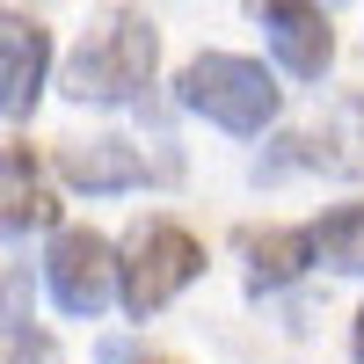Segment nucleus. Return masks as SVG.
Instances as JSON below:
<instances>
[{
	"mask_svg": "<svg viewBox=\"0 0 364 364\" xmlns=\"http://www.w3.org/2000/svg\"><path fill=\"white\" fill-rule=\"evenodd\" d=\"M117 262H124V314H132V321L161 314L175 291H190V284L204 277L197 233L175 226V219H139V226L124 233V248H117Z\"/></svg>",
	"mask_w": 364,
	"mask_h": 364,
	"instance_id": "3",
	"label": "nucleus"
},
{
	"mask_svg": "<svg viewBox=\"0 0 364 364\" xmlns=\"http://www.w3.org/2000/svg\"><path fill=\"white\" fill-rule=\"evenodd\" d=\"M175 95L190 117H204L233 139H262L277 124V80L262 73V58H240V51H197L175 80Z\"/></svg>",
	"mask_w": 364,
	"mask_h": 364,
	"instance_id": "2",
	"label": "nucleus"
},
{
	"mask_svg": "<svg viewBox=\"0 0 364 364\" xmlns=\"http://www.w3.org/2000/svg\"><path fill=\"white\" fill-rule=\"evenodd\" d=\"M44 80H51V37H44V22L8 15V22H0V109H8V124H22V117L44 102Z\"/></svg>",
	"mask_w": 364,
	"mask_h": 364,
	"instance_id": "7",
	"label": "nucleus"
},
{
	"mask_svg": "<svg viewBox=\"0 0 364 364\" xmlns=\"http://www.w3.org/2000/svg\"><path fill=\"white\" fill-rule=\"evenodd\" d=\"M58 182L80 190V197H124V190L146 182V161H139L132 139L95 132V139H66L58 146Z\"/></svg>",
	"mask_w": 364,
	"mask_h": 364,
	"instance_id": "6",
	"label": "nucleus"
},
{
	"mask_svg": "<svg viewBox=\"0 0 364 364\" xmlns=\"http://www.w3.org/2000/svg\"><path fill=\"white\" fill-rule=\"evenodd\" d=\"M248 22L269 37V51L291 80H321L336 66V29H328L321 0H248Z\"/></svg>",
	"mask_w": 364,
	"mask_h": 364,
	"instance_id": "5",
	"label": "nucleus"
},
{
	"mask_svg": "<svg viewBox=\"0 0 364 364\" xmlns=\"http://www.w3.org/2000/svg\"><path fill=\"white\" fill-rule=\"evenodd\" d=\"M350 350H357V364H364V306H357V328H350Z\"/></svg>",
	"mask_w": 364,
	"mask_h": 364,
	"instance_id": "13",
	"label": "nucleus"
},
{
	"mask_svg": "<svg viewBox=\"0 0 364 364\" xmlns=\"http://www.w3.org/2000/svg\"><path fill=\"white\" fill-rule=\"evenodd\" d=\"M102 364H139V357H132V343H102Z\"/></svg>",
	"mask_w": 364,
	"mask_h": 364,
	"instance_id": "12",
	"label": "nucleus"
},
{
	"mask_svg": "<svg viewBox=\"0 0 364 364\" xmlns=\"http://www.w3.org/2000/svg\"><path fill=\"white\" fill-rule=\"evenodd\" d=\"M314 255V226H269V233H248V299H269L306 277Z\"/></svg>",
	"mask_w": 364,
	"mask_h": 364,
	"instance_id": "8",
	"label": "nucleus"
},
{
	"mask_svg": "<svg viewBox=\"0 0 364 364\" xmlns=\"http://www.w3.org/2000/svg\"><path fill=\"white\" fill-rule=\"evenodd\" d=\"M44 284H51V299H58V314L95 321V314L109 306V299H124V262H117V248H109L102 233L66 226V233H51Z\"/></svg>",
	"mask_w": 364,
	"mask_h": 364,
	"instance_id": "4",
	"label": "nucleus"
},
{
	"mask_svg": "<svg viewBox=\"0 0 364 364\" xmlns=\"http://www.w3.org/2000/svg\"><path fill=\"white\" fill-rule=\"evenodd\" d=\"M314 255L336 277H364V204H336L328 219H314Z\"/></svg>",
	"mask_w": 364,
	"mask_h": 364,
	"instance_id": "10",
	"label": "nucleus"
},
{
	"mask_svg": "<svg viewBox=\"0 0 364 364\" xmlns=\"http://www.w3.org/2000/svg\"><path fill=\"white\" fill-rule=\"evenodd\" d=\"M8 364H66L44 328H8Z\"/></svg>",
	"mask_w": 364,
	"mask_h": 364,
	"instance_id": "11",
	"label": "nucleus"
},
{
	"mask_svg": "<svg viewBox=\"0 0 364 364\" xmlns=\"http://www.w3.org/2000/svg\"><path fill=\"white\" fill-rule=\"evenodd\" d=\"M0 182H8V211H0L8 240H22L29 226H51V219H58V204H51V190H44L37 161H29V146H8V154H0Z\"/></svg>",
	"mask_w": 364,
	"mask_h": 364,
	"instance_id": "9",
	"label": "nucleus"
},
{
	"mask_svg": "<svg viewBox=\"0 0 364 364\" xmlns=\"http://www.w3.org/2000/svg\"><path fill=\"white\" fill-rule=\"evenodd\" d=\"M154 66H161V37L139 8H102V22L80 37V51L66 58V102L80 109H124L154 87Z\"/></svg>",
	"mask_w": 364,
	"mask_h": 364,
	"instance_id": "1",
	"label": "nucleus"
}]
</instances>
